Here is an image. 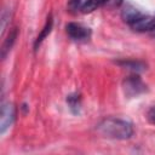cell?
<instances>
[{
	"label": "cell",
	"mask_w": 155,
	"mask_h": 155,
	"mask_svg": "<svg viewBox=\"0 0 155 155\" xmlns=\"http://www.w3.org/2000/svg\"><path fill=\"white\" fill-rule=\"evenodd\" d=\"M151 34H153V35H154V36H155V28H154V29H153V30H151Z\"/></svg>",
	"instance_id": "15"
},
{
	"label": "cell",
	"mask_w": 155,
	"mask_h": 155,
	"mask_svg": "<svg viewBox=\"0 0 155 155\" xmlns=\"http://www.w3.org/2000/svg\"><path fill=\"white\" fill-rule=\"evenodd\" d=\"M147 119H148V121H149L150 124L155 125V105L151 107V108L148 110V113H147Z\"/></svg>",
	"instance_id": "14"
},
{
	"label": "cell",
	"mask_w": 155,
	"mask_h": 155,
	"mask_svg": "<svg viewBox=\"0 0 155 155\" xmlns=\"http://www.w3.org/2000/svg\"><path fill=\"white\" fill-rule=\"evenodd\" d=\"M67 29V34L71 40L75 41H82V40H87L91 36V29L80 24V23H75V22H70L65 25Z\"/></svg>",
	"instance_id": "3"
},
{
	"label": "cell",
	"mask_w": 155,
	"mask_h": 155,
	"mask_svg": "<svg viewBox=\"0 0 155 155\" xmlns=\"http://www.w3.org/2000/svg\"><path fill=\"white\" fill-rule=\"evenodd\" d=\"M10 17H11L10 11H8L7 8L4 10L2 15H1V34H4V31H5V29H6V25H7V22H8V19H10Z\"/></svg>",
	"instance_id": "13"
},
{
	"label": "cell",
	"mask_w": 155,
	"mask_h": 155,
	"mask_svg": "<svg viewBox=\"0 0 155 155\" xmlns=\"http://www.w3.org/2000/svg\"><path fill=\"white\" fill-rule=\"evenodd\" d=\"M115 63L122 68H127L133 71H143L147 69V64L137 59H121V61H116Z\"/></svg>",
	"instance_id": "8"
},
{
	"label": "cell",
	"mask_w": 155,
	"mask_h": 155,
	"mask_svg": "<svg viewBox=\"0 0 155 155\" xmlns=\"http://www.w3.org/2000/svg\"><path fill=\"white\" fill-rule=\"evenodd\" d=\"M131 28L136 31H151L155 28V17L150 16H142L139 19L130 24Z\"/></svg>",
	"instance_id": "5"
},
{
	"label": "cell",
	"mask_w": 155,
	"mask_h": 155,
	"mask_svg": "<svg viewBox=\"0 0 155 155\" xmlns=\"http://www.w3.org/2000/svg\"><path fill=\"white\" fill-rule=\"evenodd\" d=\"M15 120V109L11 103L1 104V114H0V133H5V131L11 126Z\"/></svg>",
	"instance_id": "4"
},
{
	"label": "cell",
	"mask_w": 155,
	"mask_h": 155,
	"mask_svg": "<svg viewBox=\"0 0 155 155\" xmlns=\"http://www.w3.org/2000/svg\"><path fill=\"white\" fill-rule=\"evenodd\" d=\"M97 131L107 138L111 139H128L133 134V126L131 122L117 119L107 117L97 125Z\"/></svg>",
	"instance_id": "1"
},
{
	"label": "cell",
	"mask_w": 155,
	"mask_h": 155,
	"mask_svg": "<svg viewBox=\"0 0 155 155\" xmlns=\"http://www.w3.org/2000/svg\"><path fill=\"white\" fill-rule=\"evenodd\" d=\"M17 35H18V29L16 27L8 30V34H7L6 39L4 40L2 45H1V53L0 54H1V58L2 59H5L6 56H7V53L11 51V48H12V46H13L16 39H17Z\"/></svg>",
	"instance_id": "6"
},
{
	"label": "cell",
	"mask_w": 155,
	"mask_h": 155,
	"mask_svg": "<svg viewBox=\"0 0 155 155\" xmlns=\"http://www.w3.org/2000/svg\"><path fill=\"white\" fill-rule=\"evenodd\" d=\"M142 16H144V15H143L138 8H136L134 6H132V5H130V4H127V5L124 7L122 12H121L122 19H124L126 23H128V24H132L133 22H136L137 19H139Z\"/></svg>",
	"instance_id": "7"
},
{
	"label": "cell",
	"mask_w": 155,
	"mask_h": 155,
	"mask_svg": "<svg viewBox=\"0 0 155 155\" xmlns=\"http://www.w3.org/2000/svg\"><path fill=\"white\" fill-rule=\"evenodd\" d=\"M122 2H124V0H102L101 6L107 7V8H115V7L121 6Z\"/></svg>",
	"instance_id": "12"
},
{
	"label": "cell",
	"mask_w": 155,
	"mask_h": 155,
	"mask_svg": "<svg viewBox=\"0 0 155 155\" xmlns=\"http://www.w3.org/2000/svg\"><path fill=\"white\" fill-rule=\"evenodd\" d=\"M147 85L137 74H132L124 79L122 91L127 98H134L147 92Z\"/></svg>",
	"instance_id": "2"
},
{
	"label": "cell",
	"mask_w": 155,
	"mask_h": 155,
	"mask_svg": "<svg viewBox=\"0 0 155 155\" xmlns=\"http://www.w3.org/2000/svg\"><path fill=\"white\" fill-rule=\"evenodd\" d=\"M52 24H53V18H52V15H50V16L47 17V19H46V23H45L42 30H41L40 34L38 35V38L35 39V42H34V50H35V51L40 47V45L42 44V41H44V40L46 39V36L51 33V30H52Z\"/></svg>",
	"instance_id": "9"
},
{
	"label": "cell",
	"mask_w": 155,
	"mask_h": 155,
	"mask_svg": "<svg viewBox=\"0 0 155 155\" xmlns=\"http://www.w3.org/2000/svg\"><path fill=\"white\" fill-rule=\"evenodd\" d=\"M86 0H69L68 1V11L71 13H76L82 10V6Z\"/></svg>",
	"instance_id": "11"
},
{
	"label": "cell",
	"mask_w": 155,
	"mask_h": 155,
	"mask_svg": "<svg viewBox=\"0 0 155 155\" xmlns=\"http://www.w3.org/2000/svg\"><path fill=\"white\" fill-rule=\"evenodd\" d=\"M67 103H68V107L70 108V110H71L74 114H79V113H80L81 99H80V96H79L78 93L69 94V96L67 97Z\"/></svg>",
	"instance_id": "10"
}]
</instances>
